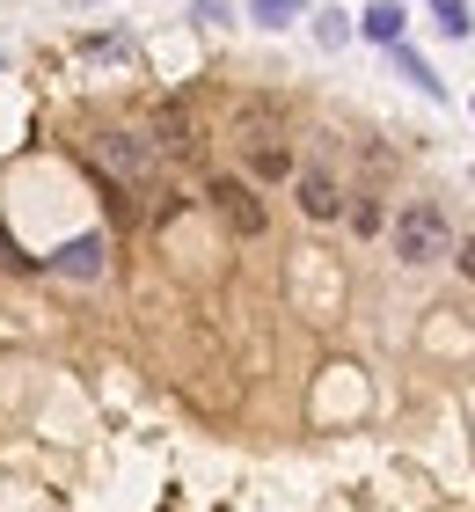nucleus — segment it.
I'll use <instances>...</instances> for the list:
<instances>
[{
	"instance_id": "1",
	"label": "nucleus",
	"mask_w": 475,
	"mask_h": 512,
	"mask_svg": "<svg viewBox=\"0 0 475 512\" xmlns=\"http://www.w3.org/2000/svg\"><path fill=\"white\" fill-rule=\"evenodd\" d=\"M395 256L402 264H439V256H454V227H446L439 205H402L395 213Z\"/></svg>"
},
{
	"instance_id": "2",
	"label": "nucleus",
	"mask_w": 475,
	"mask_h": 512,
	"mask_svg": "<svg viewBox=\"0 0 475 512\" xmlns=\"http://www.w3.org/2000/svg\"><path fill=\"white\" fill-rule=\"evenodd\" d=\"M212 213H220L234 235H264V198H256V183H242V176H212Z\"/></svg>"
},
{
	"instance_id": "3",
	"label": "nucleus",
	"mask_w": 475,
	"mask_h": 512,
	"mask_svg": "<svg viewBox=\"0 0 475 512\" xmlns=\"http://www.w3.org/2000/svg\"><path fill=\"white\" fill-rule=\"evenodd\" d=\"M95 161H103L110 176H125V183H147L154 176V147L139 132H95Z\"/></svg>"
},
{
	"instance_id": "4",
	"label": "nucleus",
	"mask_w": 475,
	"mask_h": 512,
	"mask_svg": "<svg viewBox=\"0 0 475 512\" xmlns=\"http://www.w3.org/2000/svg\"><path fill=\"white\" fill-rule=\"evenodd\" d=\"M300 213L307 220H337L344 213V191H337L329 169H300Z\"/></svg>"
},
{
	"instance_id": "5",
	"label": "nucleus",
	"mask_w": 475,
	"mask_h": 512,
	"mask_svg": "<svg viewBox=\"0 0 475 512\" xmlns=\"http://www.w3.org/2000/svg\"><path fill=\"white\" fill-rule=\"evenodd\" d=\"M103 256H110L103 235H81V242H66V249L52 256V271H59V278H103Z\"/></svg>"
},
{
	"instance_id": "6",
	"label": "nucleus",
	"mask_w": 475,
	"mask_h": 512,
	"mask_svg": "<svg viewBox=\"0 0 475 512\" xmlns=\"http://www.w3.org/2000/svg\"><path fill=\"white\" fill-rule=\"evenodd\" d=\"M147 147H154V154H190V118H183L176 103L154 110V139H147Z\"/></svg>"
},
{
	"instance_id": "7",
	"label": "nucleus",
	"mask_w": 475,
	"mask_h": 512,
	"mask_svg": "<svg viewBox=\"0 0 475 512\" xmlns=\"http://www.w3.org/2000/svg\"><path fill=\"white\" fill-rule=\"evenodd\" d=\"M359 30H366L373 44H402V8H395V0H373V8L359 15Z\"/></svg>"
},
{
	"instance_id": "8",
	"label": "nucleus",
	"mask_w": 475,
	"mask_h": 512,
	"mask_svg": "<svg viewBox=\"0 0 475 512\" xmlns=\"http://www.w3.org/2000/svg\"><path fill=\"white\" fill-rule=\"evenodd\" d=\"M388 52H395V66H402V74H410V81L424 88V96H446V81H439V74H432V66H424V59L410 52V44H388Z\"/></svg>"
},
{
	"instance_id": "9",
	"label": "nucleus",
	"mask_w": 475,
	"mask_h": 512,
	"mask_svg": "<svg viewBox=\"0 0 475 512\" xmlns=\"http://www.w3.org/2000/svg\"><path fill=\"white\" fill-rule=\"evenodd\" d=\"M249 169L256 176H285V169H293V154H285L278 139H249Z\"/></svg>"
},
{
	"instance_id": "10",
	"label": "nucleus",
	"mask_w": 475,
	"mask_h": 512,
	"mask_svg": "<svg viewBox=\"0 0 475 512\" xmlns=\"http://www.w3.org/2000/svg\"><path fill=\"white\" fill-rule=\"evenodd\" d=\"M432 22H439V30H446V37H454V44H461V37L475 30V15H468V0H432Z\"/></svg>"
},
{
	"instance_id": "11",
	"label": "nucleus",
	"mask_w": 475,
	"mask_h": 512,
	"mask_svg": "<svg viewBox=\"0 0 475 512\" xmlns=\"http://www.w3.org/2000/svg\"><path fill=\"white\" fill-rule=\"evenodd\" d=\"M300 8H307V0H249V15L264 22V30H285V22H293Z\"/></svg>"
},
{
	"instance_id": "12",
	"label": "nucleus",
	"mask_w": 475,
	"mask_h": 512,
	"mask_svg": "<svg viewBox=\"0 0 475 512\" xmlns=\"http://www.w3.org/2000/svg\"><path fill=\"white\" fill-rule=\"evenodd\" d=\"M315 37L329 44V52H337V44H351V22H344L337 8H329V15H315Z\"/></svg>"
},
{
	"instance_id": "13",
	"label": "nucleus",
	"mask_w": 475,
	"mask_h": 512,
	"mask_svg": "<svg viewBox=\"0 0 475 512\" xmlns=\"http://www.w3.org/2000/svg\"><path fill=\"white\" fill-rule=\"evenodd\" d=\"M454 264H461V278H468V286H475V235L461 242V256H454Z\"/></svg>"
}]
</instances>
